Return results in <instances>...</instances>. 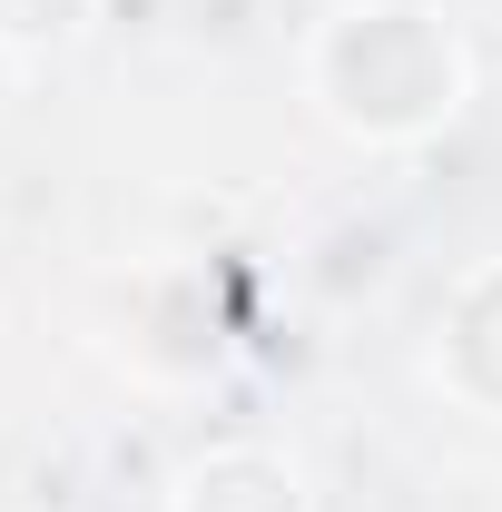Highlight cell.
<instances>
[{
  "label": "cell",
  "mask_w": 502,
  "mask_h": 512,
  "mask_svg": "<svg viewBox=\"0 0 502 512\" xmlns=\"http://www.w3.org/2000/svg\"><path fill=\"white\" fill-rule=\"evenodd\" d=\"M79 20H89V0H0V50L10 60L60 50V40H79Z\"/></svg>",
  "instance_id": "cell-4"
},
{
  "label": "cell",
  "mask_w": 502,
  "mask_h": 512,
  "mask_svg": "<svg viewBox=\"0 0 502 512\" xmlns=\"http://www.w3.org/2000/svg\"><path fill=\"white\" fill-rule=\"evenodd\" d=\"M0 69H10V50H0Z\"/></svg>",
  "instance_id": "cell-5"
},
{
  "label": "cell",
  "mask_w": 502,
  "mask_h": 512,
  "mask_svg": "<svg viewBox=\"0 0 502 512\" xmlns=\"http://www.w3.org/2000/svg\"><path fill=\"white\" fill-rule=\"evenodd\" d=\"M178 512H306V473L266 444H217L178 473Z\"/></svg>",
  "instance_id": "cell-3"
},
{
  "label": "cell",
  "mask_w": 502,
  "mask_h": 512,
  "mask_svg": "<svg viewBox=\"0 0 502 512\" xmlns=\"http://www.w3.org/2000/svg\"><path fill=\"white\" fill-rule=\"evenodd\" d=\"M434 384H453L473 414H502V266L453 286L434 325Z\"/></svg>",
  "instance_id": "cell-2"
},
{
  "label": "cell",
  "mask_w": 502,
  "mask_h": 512,
  "mask_svg": "<svg viewBox=\"0 0 502 512\" xmlns=\"http://www.w3.org/2000/svg\"><path fill=\"white\" fill-rule=\"evenodd\" d=\"M306 89L345 138L414 148V138L463 119L473 50H463V30L443 20L434 0H345L306 40Z\"/></svg>",
  "instance_id": "cell-1"
}]
</instances>
